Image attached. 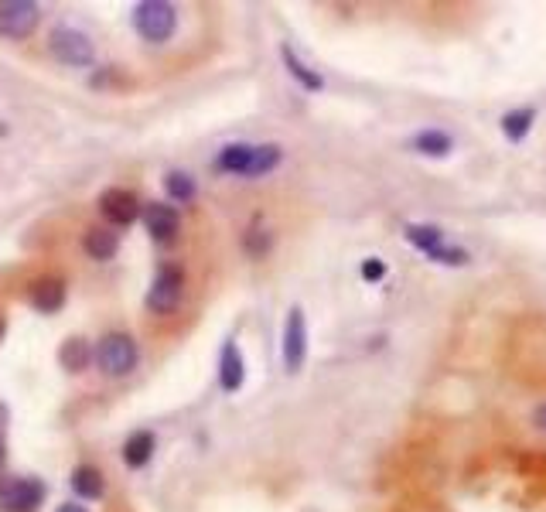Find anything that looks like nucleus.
I'll return each instance as SVG.
<instances>
[{"mask_svg": "<svg viewBox=\"0 0 546 512\" xmlns=\"http://www.w3.org/2000/svg\"><path fill=\"white\" fill-rule=\"evenodd\" d=\"M253 158V144H229L219 151L215 158V168L226 171V175H246V164Z\"/></svg>", "mask_w": 546, "mask_h": 512, "instance_id": "17", "label": "nucleus"}, {"mask_svg": "<svg viewBox=\"0 0 546 512\" xmlns=\"http://www.w3.org/2000/svg\"><path fill=\"white\" fill-rule=\"evenodd\" d=\"M48 52H52L55 62L69 65V69H86V65H93L96 59L93 41L76 28H55L52 35H48Z\"/></svg>", "mask_w": 546, "mask_h": 512, "instance_id": "3", "label": "nucleus"}, {"mask_svg": "<svg viewBox=\"0 0 546 512\" xmlns=\"http://www.w3.org/2000/svg\"><path fill=\"white\" fill-rule=\"evenodd\" d=\"M82 250L89 253V260H113L120 250V239L113 229H89L86 239H82Z\"/></svg>", "mask_w": 546, "mask_h": 512, "instance_id": "14", "label": "nucleus"}, {"mask_svg": "<svg viewBox=\"0 0 546 512\" xmlns=\"http://www.w3.org/2000/svg\"><path fill=\"white\" fill-rule=\"evenodd\" d=\"M0 335H4V318H0Z\"/></svg>", "mask_w": 546, "mask_h": 512, "instance_id": "29", "label": "nucleus"}, {"mask_svg": "<svg viewBox=\"0 0 546 512\" xmlns=\"http://www.w3.org/2000/svg\"><path fill=\"white\" fill-rule=\"evenodd\" d=\"M151 454H154L151 431H137L134 437H127V444H123V461H127L130 468H144L147 461H151Z\"/></svg>", "mask_w": 546, "mask_h": 512, "instance_id": "18", "label": "nucleus"}, {"mask_svg": "<svg viewBox=\"0 0 546 512\" xmlns=\"http://www.w3.org/2000/svg\"><path fill=\"white\" fill-rule=\"evenodd\" d=\"M181 294H185V270L175 267V263H161L151 280V291H147V311L171 315L178 308Z\"/></svg>", "mask_w": 546, "mask_h": 512, "instance_id": "2", "label": "nucleus"}, {"mask_svg": "<svg viewBox=\"0 0 546 512\" xmlns=\"http://www.w3.org/2000/svg\"><path fill=\"white\" fill-rule=\"evenodd\" d=\"M280 59H284L287 72H291V76H294L297 82H301V89H308V93H321V89H325V79H321L318 72L308 69V65L297 59V55L291 52V45L280 48Z\"/></svg>", "mask_w": 546, "mask_h": 512, "instance_id": "15", "label": "nucleus"}, {"mask_svg": "<svg viewBox=\"0 0 546 512\" xmlns=\"http://www.w3.org/2000/svg\"><path fill=\"white\" fill-rule=\"evenodd\" d=\"M304 359H308V318L301 308H291L284 321V369L301 373Z\"/></svg>", "mask_w": 546, "mask_h": 512, "instance_id": "6", "label": "nucleus"}, {"mask_svg": "<svg viewBox=\"0 0 546 512\" xmlns=\"http://www.w3.org/2000/svg\"><path fill=\"white\" fill-rule=\"evenodd\" d=\"M533 424H536V431L546 434V403H540V407L533 410Z\"/></svg>", "mask_w": 546, "mask_h": 512, "instance_id": "26", "label": "nucleus"}, {"mask_svg": "<svg viewBox=\"0 0 546 512\" xmlns=\"http://www.w3.org/2000/svg\"><path fill=\"white\" fill-rule=\"evenodd\" d=\"M284 161V151L277 144H263V147H253V158L246 164V178H260V175H270L277 164Z\"/></svg>", "mask_w": 546, "mask_h": 512, "instance_id": "19", "label": "nucleus"}, {"mask_svg": "<svg viewBox=\"0 0 546 512\" xmlns=\"http://www.w3.org/2000/svg\"><path fill=\"white\" fill-rule=\"evenodd\" d=\"M403 236H407L410 246H417L420 253H430L434 246L444 243V233L437 226H427V222H410L407 229H403Z\"/></svg>", "mask_w": 546, "mask_h": 512, "instance_id": "20", "label": "nucleus"}, {"mask_svg": "<svg viewBox=\"0 0 546 512\" xmlns=\"http://www.w3.org/2000/svg\"><path fill=\"white\" fill-rule=\"evenodd\" d=\"M99 212H103V219L110 222V226H130V222L140 216V202L127 188H106V192L99 195Z\"/></svg>", "mask_w": 546, "mask_h": 512, "instance_id": "8", "label": "nucleus"}, {"mask_svg": "<svg viewBox=\"0 0 546 512\" xmlns=\"http://www.w3.org/2000/svg\"><path fill=\"white\" fill-rule=\"evenodd\" d=\"M246 250L253 256H263L270 250V236H260V229H250V236H246Z\"/></svg>", "mask_w": 546, "mask_h": 512, "instance_id": "25", "label": "nucleus"}, {"mask_svg": "<svg viewBox=\"0 0 546 512\" xmlns=\"http://www.w3.org/2000/svg\"><path fill=\"white\" fill-rule=\"evenodd\" d=\"M386 277V263L379 260V256H369V260H362V280H369V284H376V280Z\"/></svg>", "mask_w": 546, "mask_h": 512, "instance_id": "24", "label": "nucleus"}, {"mask_svg": "<svg viewBox=\"0 0 546 512\" xmlns=\"http://www.w3.org/2000/svg\"><path fill=\"white\" fill-rule=\"evenodd\" d=\"M410 147L417 154H424V158H448V154L454 151V137L448 134V130L427 127V130H420V134H413Z\"/></svg>", "mask_w": 546, "mask_h": 512, "instance_id": "10", "label": "nucleus"}, {"mask_svg": "<svg viewBox=\"0 0 546 512\" xmlns=\"http://www.w3.org/2000/svg\"><path fill=\"white\" fill-rule=\"evenodd\" d=\"M4 465H7V444L0 441V472H4Z\"/></svg>", "mask_w": 546, "mask_h": 512, "instance_id": "27", "label": "nucleus"}, {"mask_svg": "<svg viewBox=\"0 0 546 512\" xmlns=\"http://www.w3.org/2000/svg\"><path fill=\"white\" fill-rule=\"evenodd\" d=\"M427 256L434 263H444V267H465V263H468V250H461V246H451V243L434 246V250H430Z\"/></svg>", "mask_w": 546, "mask_h": 512, "instance_id": "23", "label": "nucleus"}, {"mask_svg": "<svg viewBox=\"0 0 546 512\" xmlns=\"http://www.w3.org/2000/svg\"><path fill=\"white\" fill-rule=\"evenodd\" d=\"M144 222H147V233H151L157 243H171L175 233H178V226H181V216H178L175 205L154 202V205H147Z\"/></svg>", "mask_w": 546, "mask_h": 512, "instance_id": "9", "label": "nucleus"}, {"mask_svg": "<svg viewBox=\"0 0 546 512\" xmlns=\"http://www.w3.org/2000/svg\"><path fill=\"white\" fill-rule=\"evenodd\" d=\"M164 188H168V195L175 198V202H192L195 198V181L192 175H185V171H168V178H164Z\"/></svg>", "mask_w": 546, "mask_h": 512, "instance_id": "22", "label": "nucleus"}, {"mask_svg": "<svg viewBox=\"0 0 546 512\" xmlns=\"http://www.w3.org/2000/svg\"><path fill=\"white\" fill-rule=\"evenodd\" d=\"M41 21V7L31 0H4L0 4V35L11 41H24Z\"/></svg>", "mask_w": 546, "mask_h": 512, "instance_id": "5", "label": "nucleus"}, {"mask_svg": "<svg viewBox=\"0 0 546 512\" xmlns=\"http://www.w3.org/2000/svg\"><path fill=\"white\" fill-rule=\"evenodd\" d=\"M89 359H93V352H89V345L82 338H69L59 349V362L65 369H72V373H82L89 366Z\"/></svg>", "mask_w": 546, "mask_h": 512, "instance_id": "21", "label": "nucleus"}, {"mask_svg": "<svg viewBox=\"0 0 546 512\" xmlns=\"http://www.w3.org/2000/svg\"><path fill=\"white\" fill-rule=\"evenodd\" d=\"M246 379V369H243V355H239L236 342H226L222 349V359H219V383L226 393H236Z\"/></svg>", "mask_w": 546, "mask_h": 512, "instance_id": "12", "label": "nucleus"}, {"mask_svg": "<svg viewBox=\"0 0 546 512\" xmlns=\"http://www.w3.org/2000/svg\"><path fill=\"white\" fill-rule=\"evenodd\" d=\"M137 359H140L137 342L130 335H123V332L106 335L103 342H99V349H96V362H99V369H103L106 376H127L130 369L137 366Z\"/></svg>", "mask_w": 546, "mask_h": 512, "instance_id": "4", "label": "nucleus"}, {"mask_svg": "<svg viewBox=\"0 0 546 512\" xmlns=\"http://www.w3.org/2000/svg\"><path fill=\"white\" fill-rule=\"evenodd\" d=\"M134 28L137 35L151 45H164L178 28V11L168 0H144V4L134 7Z\"/></svg>", "mask_w": 546, "mask_h": 512, "instance_id": "1", "label": "nucleus"}, {"mask_svg": "<svg viewBox=\"0 0 546 512\" xmlns=\"http://www.w3.org/2000/svg\"><path fill=\"white\" fill-rule=\"evenodd\" d=\"M65 304V284L55 277H45L38 280L35 287H31V308L41 311V315H52V311H59Z\"/></svg>", "mask_w": 546, "mask_h": 512, "instance_id": "11", "label": "nucleus"}, {"mask_svg": "<svg viewBox=\"0 0 546 512\" xmlns=\"http://www.w3.org/2000/svg\"><path fill=\"white\" fill-rule=\"evenodd\" d=\"M59 512H86V509H82V506H72V502H69V506H62Z\"/></svg>", "mask_w": 546, "mask_h": 512, "instance_id": "28", "label": "nucleus"}, {"mask_svg": "<svg viewBox=\"0 0 546 512\" xmlns=\"http://www.w3.org/2000/svg\"><path fill=\"white\" fill-rule=\"evenodd\" d=\"M106 489L103 482V472L93 465H79L76 472H72V492L79 495V499H99Z\"/></svg>", "mask_w": 546, "mask_h": 512, "instance_id": "16", "label": "nucleus"}, {"mask_svg": "<svg viewBox=\"0 0 546 512\" xmlns=\"http://www.w3.org/2000/svg\"><path fill=\"white\" fill-rule=\"evenodd\" d=\"M533 123H536V106H519V110H509L506 117L499 120V127L509 144H523L529 130H533Z\"/></svg>", "mask_w": 546, "mask_h": 512, "instance_id": "13", "label": "nucleus"}, {"mask_svg": "<svg viewBox=\"0 0 546 512\" xmlns=\"http://www.w3.org/2000/svg\"><path fill=\"white\" fill-rule=\"evenodd\" d=\"M45 499V485L38 478H11L0 482V509L4 512H35Z\"/></svg>", "mask_w": 546, "mask_h": 512, "instance_id": "7", "label": "nucleus"}]
</instances>
